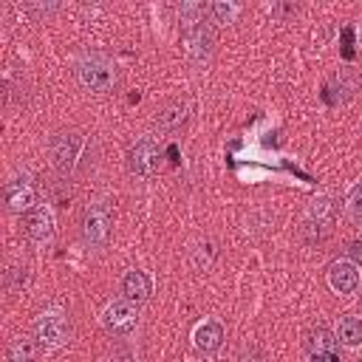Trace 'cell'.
<instances>
[{"instance_id": "20", "label": "cell", "mask_w": 362, "mask_h": 362, "mask_svg": "<svg viewBox=\"0 0 362 362\" xmlns=\"http://www.w3.org/2000/svg\"><path fill=\"white\" fill-rule=\"evenodd\" d=\"M348 215L356 223H362V184H354L348 192Z\"/></svg>"}, {"instance_id": "23", "label": "cell", "mask_w": 362, "mask_h": 362, "mask_svg": "<svg viewBox=\"0 0 362 362\" xmlns=\"http://www.w3.org/2000/svg\"><path fill=\"white\" fill-rule=\"evenodd\" d=\"M311 362H339L337 354H308Z\"/></svg>"}, {"instance_id": "14", "label": "cell", "mask_w": 362, "mask_h": 362, "mask_svg": "<svg viewBox=\"0 0 362 362\" xmlns=\"http://www.w3.org/2000/svg\"><path fill=\"white\" fill-rule=\"evenodd\" d=\"M303 345L308 354H337V337L325 325H314L305 331Z\"/></svg>"}, {"instance_id": "19", "label": "cell", "mask_w": 362, "mask_h": 362, "mask_svg": "<svg viewBox=\"0 0 362 362\" xmlns=\"http://www.w3.org/2000/svg\"><path fill=\"white\" fill-rule=\"evenodd\" d=\"M206 14H209L215 23H232L235 14H238V6H235V3H223V0H218V3H209V6H206Z\"/></svg>"}, {"instance_id": "4", "label": "cell", "mask_w": 362, "mask_h": 362, "mask_svg": "<svg viewBox=\"0 0 362 362\" xmlns=\"http://www.w3.org/2000/svg\"><path fill=\"white\" fill-rule=\"evenodd\" d=\"M161 158H164V153L153 139H141L127 150V167L133 175H141V178L156 175L161 170Z\"/></svg>"}, {"instance_id": "2", "label": "cell", "mask_w": 362, "mask_h": 362, "mask_svg": "<svg viewBox=\"0 0 362 362\" xmlns=\"http://www.w3.org/2000/svg\"><path fill=\"white\" fill-rule=\"evenodd\" d=\"M76 76H79V85L93 90V93H105L116 85V68L110 59L105 57H85L79 65H76Z\"/></svg>"}, {"instance_id": "9", "label": "cell", "mask_w": 362, "mask_h": 362, "mask_svg": "<svg viewBox=\"0 0 362 362\" xmlns=\"http://www.w3.org/2000/svg\"><path fill=\"white\" fill-rule=\"evenodd\" d=\"M20 223H23V232H25L31 240H37V243H42V240H48V238L54 235V215H51L48 206H34V209H28V212L20 218Z\"/></svg>"}, {"instance_id": "16", "label": "cell", "mask_w": 362, "mask_h": 362, "mask_svg": "<svg viewBox=\"0 0 362 362\" xmlns=\"http://www.w3.org/2000/svg\"><path fill=\"white\" fill-rule=\"evenodd\" d=\"M337 337H339V339H342L348 348H356V345H362V317L345 314V317L339 320Z\"/></svg>"}, {"instance_id": "13", "label": "cell", "mask_w": 362, "mask_h": 362, "mask_svg": "<svg viewBox=\"0 0 362 362\" xmlns=\"http://www.w3.org/2000/svg\"><path fill=\"white\" fill-rule=\"evenodd\" d=\"M192 339H195V348H198V351L212 354V351H218V348L223 345V325L215 322V320H206V322H201V325L195 328Z\"/></svg>"}, {"instance_id": "6", "label": "cell", "mask_w": 362, "mask_h": 362, "mask_svg": "<svg viewBox=\"0 0 362 362\" xmlns=\"http://www.w3.org/2000/svg\"><path fill=\"white\" fill-rule=\"evenodd\" d=\"M3 198H6V206L11 212H20V215H25L28 209L37 206V189H34V184H31V178L25 173L23 175H11L6 181Z\"/></svg>"}, {"instance_id": "15", "label": "cell", "mask_w": 362, "mask_h": 362, "mask_svg": "<svg viewBox=\"0 0 362 362\" xmlns=\"http://www.w3.org/2000/svg\"><path fill=\"white\" fill-rule=\"evenodd\" d=\"M37 356H40V345L28 337H17L6 348V362H37Z\"/></svg>"}, {"instance_id": "11", "label": "cell", "mask_w": 362, "mask_h": 362, "mask_svg": "<svg viewBox=\"0 0 362 362\" xmlns=\"http://www.w3.org/2000/svg\"><path fill=\"white\" fill-rule=\"evenodd\" d=\"M150 291H153V280H150V274L147 272H139V269H130L124 277H122V294H124V300H130V303H144L147 297H150Z\"/></svg>"}, {"instance_id": "8", "label": "cell", "mask_w": 362, "mask_h": 362, "mask_svg": "<svg viewBox=\"0 0 362 362\" xmlns=\"http://www.w3.org/2000/svg\"><path fill=\"white\" fill-rule=\"evenodd\" d=\"M34 334H37V339H40L45 348H57V345H65V342H68L71 328H68V320H65L62 314L51 311V314H42V317L34 322Z\"/></svg>"}, {"instance_id": "7", "label": "cell", "mask_w": 362, "mask_h": 362, "mask_svg": "<svg viewBox=\"0 0 362 362\" xmlns=\"http://www.w3.org/2000/svg\"><path fill=\"white\" fill-rule=\"evenodd\" d=\"M136 320H139V308H136V303H130V300H113L105 311H102V325L107 328V331H113V334H124V331H130L133 325H136Z\"/></svg>"}, {"instance_id": "21", "label": "cell", "mask_w": 362, "mask_h": 362, "mask_svg": "<svg viewBox=\"0 0 362 362\" xmlns=\"http://www.w3.org/2000/svg\"><path fill=\"white\" fill-rule=\"evenodd\" d=\"M240 362H266V354H263V348L249 345V348L240 354Z\"/></svg>"}, {"instance_id": "22", "label": "cell", "mask_w": 362, "mask_h": 362, "mask_svg": "<svg viewBox=\"0 0 362 362\" xmlns=\"http://www.w3.org/2000/svg\"><path fill=\"white\" fill-rule=\"evenodd\" d=\"M348 257H351V263L362 266V240H359V238L348 243Z\"/></svg>"}, {"instance_id": "12", "label": "cell", "mask_w": 362, "mask_h": 362, "mask_svg": "<svg viewBox=\"0 0 362 362\" xmlns=\"http://www.w3.org/2000/svg\"><path fill=\"white\" fill-rule=\"evenodd\" d=\"M187 119H189V105L181 102V99H175V102H170V105H164V107L158 110L156 124H158L164 133H178V130L187 124Z\"/></svg>"}, {"instance_id": "17", "label": "cell", "mask_w": 362, "mask_h": 362, "mask_svg": "<svg viewBox=\"0 0 362 362\" xmlns=\"http://www.w3.org/2000/svg\"><path fill=\"white\" fill-rule=\"evenodd\" d=\"M300 235L305 243H320L328 238V218H320V215H308L300 226Z\"/></svg>"}, {"instance_id": "3", "label": "cell", "mask_w": 362, "mask_h": 362, "mask_svg": "<svg viewBox=\"0 0 362 362\" xmlns=\"http://www.w3.org/2000/svg\"><path fill=\"white\" fill-rule=\"evenodd\" d=\"M181 48H184V54H187L192 62H204V59L212 54V48H215V34H212V28H209L204 20L187 23L184 31H181Z\"/></svg>"}, {"instance_id": "18", "label": "cell", "mask_w": 362, "mask_h": 362, "mask_svg": "<svg viewBox=\"0 0 362 362\" xmlns=\"http://www.w3.org/2000/svg\"><path fill=\"white\" fill-rule=\"evenodd\" d=\"M28 280H31V272H28V266H11V269L6 272V288H8L11 294L23 291V288L28 286Z\"/></svg>"}, {"instance_id": "5", "label": "cell", "mask_w": 362, "mask_h": 362, "mask_svg": "<svg viewBox=\"0 0 362 362\" xmlns=\"http://www.w3.org/2000/svg\"><path fill=\"white\" fill-rule=\"evenodd\" d=\"M79 153H82V136L79 133H57L48 141L51 164L59 173H71L76 167V161H79Z\"/></svg>"}, {"instance_id": "10", "label": "cell", "mask_w": 362, "mask_h": 362, "mask_svg": "<svg viewBox=\"0 0 362 362\" xmlns=\"http://www.w3.org/2000/svg\"><path fill=\"white\" fill-rule=\"evenodd\" d=\"M328 286L337 294H354L359 288V266L351 260H337L328 266Z\"/></svg>"}, {"instance_id": "1", "label": "cell", "mask_w": 362, "mask_h": 362, "mask_svg": "<svg viewBox=\"0 0 362 362\" xmlns=\"http://www.w3.org/2000/svg\"><path fill=\"white\" fill-rule=\"evenodd\" d=\"M79 229H82V238L90 243V246H102L107 243L110 238V229H113V209L107 201H93L82 209V221H79Z\"/></svg>"}]
</instances>
